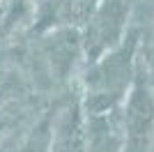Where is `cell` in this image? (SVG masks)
I'll list each match as a JSON object with an SVG mask.
<instances>
[{"label": "cell", "instance_id": "4", "mask_svg": "<svg viewBox=\"0 0 154 152\" xmlns=\"http://www.w3.org/2000/svg\"><path fill=\"white\" fill-rule=\"evenodd\" d=\"M51 152H88V120L81 99L69 101L51 127Z\"/></svg>", "mask_w": 154, "mask_h": 152}, {"label": "cell", "instance_id": "3", "mask_svg": "<svg viewBox=\"0 0 154 152\" xmlns=\"http://www.w3.org/2000/svg\"><path fill=\"white\" fill-rule=\"evenodd\" d=\"M127 9L129 0H99L88 21V39H85V51L90 60L115 49L124 37V23H127Z\"/></svg>", "mask_w": 154, "mask_h": 152}, {"label": "cell", "instance_id": "2", "mask_svg": "<svg viewBox=\"0 0 154 152\" xmlns=\"http://www.w3.org/2000/svg\"><path fill=\"white\" fill-rule=\"evenodd\" d=\"M154 134V95L152 78L143 62L136 60L134 81L124 97L122 115V150L120 152H147Z\"/></svg>", "mask_w": 154, "mask_h": 152}, {"label": "cell", "instance_id": "5", "mask_svg": "<svg viewBox=\"0 0 154 152\" xmlns=\"http://www.w3.org/2000/svg\"><path fill=\"white\" fill-rule=\"evenodd\" d=\"M78 49H81V37L74 28H60L51 35V39L46 42V58L51 60L55 76L64 78L69 74Z\"/></svg>", "mask_w": 154, "mask_h": 152}, {"label": "cell", "instance_id": "1", "mask_svg": "<svg viewBox=\"0 0 154 152\" xmlns=\"http://www.w3.org/2000/svg\"><path fill=\"white\" fill-rule=\"evenodd\" d=\"M136 46L138 39L129 32L115 49L92 62L85 81V101H81L88 115L117 113V106L127 97L136 74Z\"/></svg>", "mask_w": 154, "mask_h": 152}, {"label": "cell", "instance_id": "9", "mask_svg": "<svg viewBox=\"0 0 154 152\" xmlns=\"http://www.w3.org/2000/svg\"><path fill=\"white\" fill-rule=\"evenodd\" d=\"M5 129H7V122H5V120H0V136H2V131H5Z\"/></svg>", "mask_w": 154, "mask_h": 152}, {"label": "cell", "instance_id": "7", "mask_svg": "<svg viewBox=\"0 0 154 152\" xmlns=\"http://www.w3.org/2000/svg\"><path fill=\"white\" fill-rule=\"evenodd\" d=\"M30 12V0H0V39L12 35Z\"/></svg>", "mask_w": 154, "mask_h": 152}, {"label": "cell", "instance_id": "8", "mask_svg": "<svg viewBox=\"0 0 154 152\" xmlns=\"http://www.w3.org/2000/svg\"><path fill=\"white\" fill-rule=\"evenodd\" d=\"M12 152H51V122H48V118L37 122V127H32L30 134L21 141V145Z\"/></svg>", "mask_w": 154, "mask_h": 152}, {"label": "cell", "instance_id": "6", "mask_svg": "<svg viewBox=\"0 0 154 152\" xmlns=\"http://www.w3.org/2000/svg\"><path fill=\"white\" fill-rule=\"evenodd\" d=\"M97 2L99 0H58L55 2V16L67 28H71V25H85L90 21Z\"/></svg>", "mask_w": 154, "mask_h": 152}]
</instances>
